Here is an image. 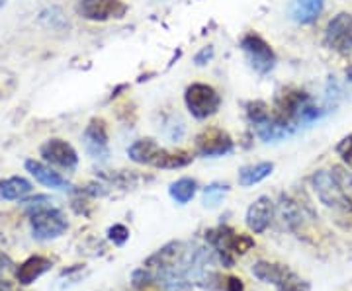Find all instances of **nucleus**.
<instances>
[{
    "label": "nucleus",
    "instance_id": "33",
    "mask_svg": "<svg viewBox=\"0 0 352 291\" xmlns=\"http://www.w3.org/2000/svg\"><path fill=\"white\" fill-rule=\"evenodd\" d=\"M0 291H14V286L6 279H0Z\"/></svg>",
    "mask_w": 352,
    "mask_h": 291
},
{
    "label": "nucleus",
    "instance_id": "12",
    "mask_svg": "<svg viewBox=\"0 0 352 291\" xmlns=\"http://www.w3.org/2000/svg\"><path fill=\"white\" fill-rule=\"evenodd\" d=\"M184 251L186 246L182 244L180 241H173L168 244H164L163 248H159L157 253L147 258L145 266L149 270H163V268H170V266H180L182 262V256H184Z\"/></svg>",
    "mask_w": 352,
    "mask_h": 291
},
{
    "label": "nucleus",
    "instance_id": "7",
    "mask_svg": "<svg viewBox=\"0 0 352 291\" xmlns=\"http://www.w3.org/2000/svg\"><path fill=\"white\" fill-rule=\"evenodd\" d=\"M76 12L90 22L122 20L127 14V4L122 0H80Z\"/></svg>",
    "mask_w": 352,
    "mask_h": 291
},
{
    "label": "nucleus",
    "instance_id": "27",
    "mask_svg": "<svg viewBox=\"0 0 352 291\" xmlns=\"http://www.w3.org/2000/svg\"><path fill=\"white\" fill-rule=\"evenodd\" d=\"M108 239L116 244V246H124L127 241H129V231H127L126 225H113V227L108 229Z\"/></svg>",
    "mask_w": 352,
    "mask_h": 291
},
{
    "label": "nucleus",
    "instance_id": "6",
    "mask_svg": "<svg viewBox=\"0 0 352 291\" xmlns=\"http://www.w3.org/2000/svg\"><path fill=\"white\" fill-rule=\"evenodd\" d=\"M325 45L339 55L352 53V14L339 12L325 27Z\"/></svg>",
    "mask_w": 352,
    "mask_h": 291
},
{
    "label": "nucleus",
    "instance_id": "5",
    "mask_svg": "<svg viewBox=\"0 0 352 291\" xmlns=\"http://www.w3.org/2000/svg\"><path fill=\"white\" fill-rule=\"evenodd\" d=\"M241 49L247 55V61L258 75H268L274 65H276V55L268 41H264L258 34H247L241 39Z\"/></svg>",
    "mask_w": 352,
    "mask_h": 291
},
{
    "label": "nucleus",
    "instance_id": "2",
    "mask_svg": "<svg viewBox=\"0 0 352 291\" xmlns=\"http://www.w3.org/2000/svg\"><path fill=\"white\" fill-rule=\"evenodd\" d=\"M184 102L188 112L196 119H208L217 114V110L221 108V96L217 94V90L204 82L190 84L184 94Z\"/></svg>",
    "mask_w": 352,
    "mask_h": 291
},
{
    "label": "nucleus",
    "instance_id": "25",
    "mask_svg": "<svg viewBox=\"0 0 352 291\" xmlns=\"http://www.w3.org/2000/svg\"><path fill=\"white\" fill-rule=\"evenodd\" d=\"M153 281H155V274H153V270L149 268H139L135 270L133 274H131V286L135 288V290H145V288H149Z\"/></svg>",
    "mask_w": 352,
    "mask_h": 291
},
{
    "label": "nucleus",
    "instance_id": "24",
    "mask_svg": "<svg viewBox=\"0 0 352 291\" xmlns=\"http://www.w3.org/2000/svg\"><path fill=\"white\" fill-rule=\"evenodd\" d=\"M270 114H272L270 108L261 100L251 102V104L247 106V117H249V121L252 124V127L261 126L263 121H266V119L270 117Z\"/></svg>",
    "mask_w": 352,
    "mask_h": 291
},
{
    "label": "nucleus",
    "instance_id": "35",
    "mask_svg": "<svg viewBox=\"0 0 352 291\" xmlns=\"http://www.w3.org/2000/svg\"><path fill=\"white\" fill-rule=\"evenodd\" d=\"M4 2H6V0H0V8H2V6H4Z\"/></svg>",
    "mask_w": 352,
    "mask_h": 291
},
{
    "label": "nucleus",
    "instance_id": "23",
    "mask_svg": "<svg viewBox=\"0 0 352 291\" xmlns=\"http://www.w3.org/2000/svg\"><path fill=\"white\" fill-rule=\"evenodd\" d=\"M227 191H229V186H227V184H217V182H214V184L206 186V190H204V205H206V207H215V205H219Z\"/></svg>",
    "mask_w": 352,
    "mask_h": 291
},
{
    "label": "nucleus",
    "instance_id": "9",
    "mask_svg": "<svg viewBox=\"0 0 352 291\" xmlns=\"http://www.w3.org/2000/svg\"><path fill=\"white\" fill-rule=\"evenodd\" d=\"M39 152L45 163H51V165L65 168V170H75L78 165V154L73 149V145L63 139L45 141Z\"/></svg>",
    "mask_w": 352,
    "mask_h": 291
},
{
    "label": "nucleus",
    "instance_id": "34",
    "mask_svg": "<svg viewBox=\"0 0 352 291\" xmlns=\"http://www.w3.org/2000/svg\"><path fill=\"white\" fill-rule=\"evenodd\" d=\"M346 78H349V82H352V67L346 69Z\"/></svg>",
    "mask_w": 352,
    "mask_h": 291
},
{
    "label": "nucleus",
    "instance_id": "21",
    "mask_svg": "<svg viewBox=\"0 0 352 291\" xmlns=\"http://www.w3.org/2000/svg\"><path fill=\"white\" fill-rule=\"evenodd\" d=\"M274 170V165L272 163H256V165L243 166L239 170V184L243 188H249V186H254L258 182H263L264 178H268Z\"/></svg>",
    "mask_w": 352,
    "mask_h": 291
},
{
    "label": "nucleus",
    "instance_id": "22",
    "mask_svg": "<svg viewBox=\"0 0 352 291\" xmlns=\"http://www.w3.org/2000/svg\"><path fill=\"white\" fill-rule=\"evenodd\" d=\"M196 191H198V184H196V180H192V178H180V180L173 182L170 188H168L170 198H173L176 203H180V205H186V203L196 196Z\"/></svg>",
    "mask_w": 352,
    "mask_h": 291
},
{
    "label": "nucleus",
    "instance_id": "10",
    "mask_svg": "<svg viewBox=\"0 0 352 291\" xmlns=\"http://www.w3.org/2000/svg\"><path fill=\"white\" fill-rule=\"evenodd\" d=\"M82 143L85 149L92 156L104 161L110 156V147H108V131H106V124L104 119H92L82 133Z\"/></svg>",
    "mask_w": 352,
    "mask_h": 291
},
{
    "label": "nucleus",
    "instance_id": "13",
    "mask_svg": "<svg viewBox=\"0 0 352 291\" xmlns=\"http://www.w3.org/2000/svg\"><path fill=\"white\" fill-rule=\"evenodd\" d=\"M25 170L45 188H53V190H71L73 188L59 172H55L53 168L39 163V161H25Z\"/></svg>",
    "mask_w": 352,
    "mask_h": 291
},
{
    "label": "nucleus",
    "instance_id": "19",
    "mask_svg": "<svg viewBox=\"0 0 352 291\" xmlns=\"http://www.w3.org/2000/svg\"><path fill=\"white\" fill-rule=\"evenodd\" d=\"M32 184L22 176L6 178L0 182V200L12 202V200H22L24 196L32 194Z\"/></svg>",
    "mask_w": 352,
    "mask_h": 291
},
{
    "label": "nucleus",
    "instance_id": "26",
    "mask_svg": "<svg viewBox=\"0 0 352 291\" xmlns=\"http://www.w3.org/2000/svg\"><path fill=\"white\" fill-rule=\"evenodd\" d=\"M276 288L278 291H307V283L300 276H296L294 272H288L286 278L282 279Z\"/></svg>",
    "mask_w": 352,
    "mask_h": 291
},
{
    "label": "nucleus",
    "instance_id": "16",
    "mask_svg": "<svg viewBox=\"0 0 352 291\" xmlns=\"http://www.w3.org/2000/svg\"><path fill=\"white\" fill-rule=\"evenodd\" d=\"M155 279L163 286L164 291H192V281L180 266L155 270Z\"/></svg>",
    "mask_w": 352,
    "mask_h": 291
},
{
    "label": "nucleus",
    "instance_id": "17",
    "mask_svg": "<svg viewBox=\"0 0 352 291\" xmlns=\"http://www.w3.org/2000/svg\"><path fill=\"white\" fill-rule=\"evenodd\" d=\"M159 151H161V145H159L157 141L139 139L127 149V154H129V159H131L133 163H138V165L153 166Z\"/></svg>",
    "mask_w": 352,
    "mask_h": 291
},
{
    "label": "nucleus",
    "instance_id": "15",
    "mask_svg": "<svg viewBox=\"0 0 352 291\" xmlns=\"http://www.w3.org/2000/svg\"><path fill=\"white\" fill-rule=\"evenodd\" d=\"M51 266H53V262L45 256H30L16 270V279L22 286H30L38 278H41L45 272H50Z\"/></svg>",
    "mask_w": 352,
    "mask_h": 291
},
{
    "label": "nucleus",
    "instance_id": "29",
    "mask_svg": "<svg viewBox=\"0 0 352 291\" xmlns=\"http://www.w3.org/2000/svg\"><path fill=\"white\" fill-rule=\"evenodd\" d=\"M337 152L340 154V159L349 165V168H352V135H346L340 141L337 145Z\"/></svg>",
    "mask_w": 352,
    "mask_h": 291
},
{
    "label": "nucleus",
    "instance_id": "11",
    "mask_svg": "<svg viewBox=\"0 0 352 291\" xmlns=\"http://www.w3.org/2000/svg\"><path fill=\"white\" fill-rule=\"evenodd\" d=\"M274 219V203L268 196H261L247 209V225L252 233H264Z\"/></svg>",
    "mask_w": 352,
    "mask_h": 291
},
{
    "label": "nucleus",
    "instance_id": "14",
    "mask_svg": "<svg viewBox=\"0 0 352 291\" xmlns=\"http://www.w3.org/2000/svg\"><path fill=\"white\" fill-rule=\"evenodd\" d=\"M325 8V0H292L289 2V18L296 24H314Z\"/></svg>",
    "mask_w": 352,
    "mask_h": 291
},
{
    "label": "nucleus",
    "instance_id": "1",
    "mask_svg": "<svg viewBox=\"0 0 352 291\" xmlns=\"http://www.w3.org/2000/svg\"><path fill=\"white\" fill-rule=\"evenodd\" d=\"M206 241L215 251L217 262L226 268L233 266V256L231 254H245L254 246V239L249 235L235 233L231 227H215L206 231Z\"/></svg>",
    "mask_w": 352,
    "mask_h": 291
},
{
    "label": "nucleus",
    "instance_id": "20",
    "mask_svg": "<svg viewBox=\"0 0 352 291\" xmlns=\"http://www.w3.org/2000/svg\"><path fill=\"white\" fill-rule=\"evenodd\" d=\"M278 213H280V219L284 223L286 229H298L302 225L303 221V213L300 209L298 202H294L289 196H282L280 198V203H278Z\"/></svg>",
    "mask_w": 352,
    "mask_h": 291
},
{
    "label": "nucleus",
    "instance_id": "32",
    "mask_svg": "<svg viewBox=\"0 0 352 291\" xmlns=\"http://www.w3.org/2000/svg\"><path fill=\"white\" fill-rule=\"evenodd\" d=\"M12 268V260H10V256H6L4 253H0V274H4L6 270H10Z\"/></svg>",
    "mask_w": 352,
    "mask_h": 291
},
{
    "label": "nucleus",
    "instance_id": "3",
    "mask_svg": "<svg viewBox=\"0 0 352 291\" xmlns=\"http://www.w3.org/2000/svg\"><path fill=\"white\" fill-rule=\"evenodd\" d=\"M311 186H314L319 202L325 203L327 207L352 211V198L342 190V186L337 182V178L333 176V172H327V170L315 172L311 176Z\"/></svg>",
    "mask_w": 352,
    "mask_h": 291
},
{
    "label": "nucleus",
    "instance_id": "4",
    "mask_svg": "<svg viewBox=\"0 0 352 291\" xmlns=\"http://www.w3.org/2000/svg\"><path fill=\"white\" fill-rule=\"evenodd\" d=\"M30 225H32V233L39 241H51V239H59L65 231L69 229L67 217L63 211L55 209V207H39L36 211H32L30 216Z\"/></svg>",
    "mask_w": 352,
    "mask_h": 291
},
{
    "label": "nucleus",
    "instance_id": "8",
    "mask_svg": "<svg viewBox=\"0 0 352 291\" xmlns=\"http://www.w3.org/2000/svg\"><path fill=\"white\" fill-rule=\"evenodd\" d=\"M196 151L208 159L226 156L233 151V139L221 127H208L196 137Z\"/></svg>",
    "mask_w": 352,
    "mask_h": 291
},
{
    "label": "nucleus",
    "instance_id": "18",
    "mask_svg": "<svg viewBox=\"0 0 352 291\" xmlns=\"http://www.w3.org/2000/svg\"><path fill=\"white\" fill-rule=\"evenodd\" d=\"M289 270L282 264H274V262H254L252 264V276L256 279H261L264 283H272V286H278L282 279L286 278Z\"/></svg>",
    "mask_w": 352,
    "mask_h": 291
},
{
    "label": "nucleus",
    "instance_id": "30",
    "mask_svg": "<svg viewBox=\"0 0 352 291\" xmlns=\"http://www.w3.org/2000/svg\"><path fill=\"white\" fill-rule=\"evenodd\" d=\"M212 57H214V47H212V45H208V47H204V49H201L200 53H198V55L194 57V63L200 65V67H201V65L208 63V61H210Z\"/></svg>",
    "mask_w": 352,
    "mask_h": 291
},
{
    "label": "nucleus",
    "instance_id": "31",
    "mask_svg": "<svg viewBox=\"0 0 352 291\" xmlns=\"http://www.w3.org/2000/svg\"><path fill=\"white\" fill-rule=\"evenodd\" d=\"M226 291H245V286H243V281L239 278H227Z\"/></svg>",
    "mask_w": 352,
    "mask_h": 291
},
{
    "label": "nucleus",
    "instance_id": "28",
    "mask_svg": "<svg viewBox=\"0 0 352 291\" xmlns=\"http://www.w3.org/2000/svg\"><path fill=\"white\" fill-rule=\"evenodd\" d=\"M331 172H333V176L337 178V182L342 186V190L346 191L349 196H352V172L344 170L342 166H335Z\"/></svg>",
    "mask_w": 352,
    "mask_h": 291
}]
</instances>
